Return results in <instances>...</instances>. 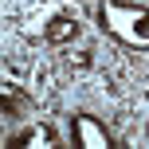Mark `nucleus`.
<instances>
[{
    "label": "nucleus",
    "mask_w": 149,
    "mask_h": 149,
    "mask_svg": "<svg viewBox=\"0 0 149 149\" xmlns=\"http://www.w3.org/2000/svg\"><path fill=\"white\" fill-rule=\"evenodd\" d=\"M79 36V20H67V16H59V20L47 24V43H71V39Z\"/></svg>",
    "instance_id": "f03ea898"
},
{
    "label": "nucleus",
    "mask_w": 149,
    "mask_h": 149,
    "mask_svg": "<svg viewBox=\"0 0 149 149\" xmlns=\"http://www.w3.org/2000/svg\"><path fill=\"white\" fill-rule=\"evenodd\" d=\"M67 63H71V67H86V63H90V59H86V55H82V51H79V55H74V51H71V55H67Z\"/></svg>",
    "instance_id": "20e7f679"
},
{
    "label": "nucleus",
    "mask_w": 149,
    "mask_h": 149,
    "mask_svg": "<svg viewBox=\"0 0 149 149\" xmlns=\"http://www.w3.org/2000/svg\"><path fill=\"white\" fill-rule=\"evenodd\" d=\"M74 141L86 145V149H106L110 145V134H106V126H98L90 114H79V118H74Z\"/></svg>",
    "instance_id": "f257e3e1"
},
{
    "label": "nucleus",
    "mask_w": 149,
    "mask_h": 149,
    "mask_svg": "<svg viewBox=\"0 0 149 149\" xmlns=\"http://www.w3.org/2000/svg\"><path fill=\"white\" fill-rule=\"evenodd\" d=\"M20 145H28V149H47V145H55V134L47 126H36V130H28V134L20 137Z\"/></svg>",
    "instance_id": "7ed1b4c3"
}]
</instances>
